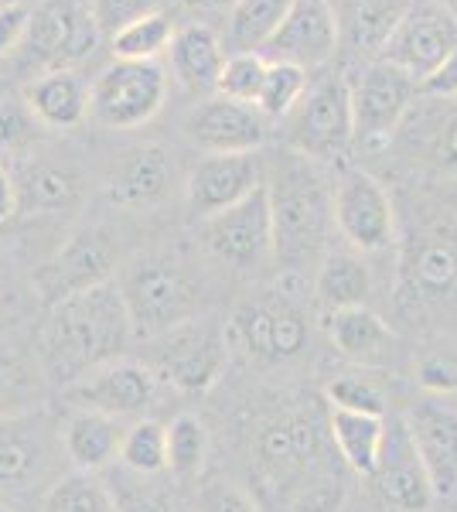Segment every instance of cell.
<instances>
[{"label":"cell","instance_id":"25","mask_svg":"<svg viewBox=\"0 0 457 512\" xmlns=\"http://www.w3.org/2000/svg\"><path fill=\"white\" fill-rule=\"evenodd\" d=\"M48 379L38 366L31 338L0 335V420L41 410L48 396Z\"/></svg>","mask_w":457,"mask_h":512},{"label":"cell","instance_id":"53","mask_svg":"<svg viewBox=\"0 0 457 512\" xmlns=\"http://www.w3.org/2000/svg\"><path fill=\"white\" fill-rule=\"evenodd\" d=\"M0 4H21V0H0Z\"/></svg>","mask_w":457,"mask_h":512},{"label":"cell","instance_id":"46","mask_svg":"<svg viewBox=\"0 0 457 512\" xmlns=\"http://www.w3.org/2000/svg\"><path fill=\"white\" fill-rule=\"evenodd\" d=\"M434 158L440 168L457 171V110L440 123L437 140H434Z\"/></svg>","mask_w":457,"mask_h":512},{"label":"cell","instance_id":"19","mask_svg":"<svg viewBox=\"0 0 457 512\" xmlns=\"http://www.w3.org/2000/svg\"><path fill=\"white\" fill-rule=\"evenodd\" d=\"M62 441L45 410L0 420V489H28L52 472Z\"/></svg>","mask_w":457,"mask_h":512},{"label":"cell","instance_id":"48","mask_svg":"<svg viewBox=\"0 0 457 512\" xmlns=\"http://www.w3.org/2000/svg\"><path fill=\"white\" fill-rule=\"evenodd\" d=\"M18 212V195H14V175L0 164V222H7Z\"/></svg>","mask_w":457,"mask_h":512},{"label":"cell","instance_id":"5","mask_svg":"<svg viewBox=\"0 0 457 512\" xmlns=\"http://www.w3.org/2000/svg\"><path fill=\"white\" fill-rule=\"evenodd\" d=\"M396 308L413 325H447L457 318V233L423 226L400 246Z\"/></svg>","mask_w":457,"mask_h":512},{"label":"cell","instance_id":"31","mask_svg":"<svg viewBox=\"0 0 457 512\" xmlns=\"http://www.w3.org/2000/svg\"><path fill=\"white\" fill-rule=\"evenodd\" d=\"M328 437L348 472L369 478L376 472L382 441H386V417L328 407Z\"/></svg>","mask_w":457,"mask_h":512},{"label":"cell","instance_id":"21","mask_svg":"<svg viewBox=\"0 0 457 512\" xmlns=\"http://www.w3.org/2000/svg\"><path fill=\"white\" fill-rule=\"evenodd\" d=\"M338 48V18L328 0H294L287 18L273 31V38L260 48L267 62H287L297 69L324 65Z\"/></svg>","mask_w":457,"mask_h":512},{"label":"cell","instance_id":"23","mask_svg":"<svg viewBox=\"0 0 457 512\" xmlns=\"http://www.w3.org/2000/svg\"><path fill=\"white\" fill-rule=\"evenodd\" d=\"M178 185V164L161 144H144L127 151L113 164L106 195L113 205L123 209H154L168 202V195Z\"/></svg>","mask_w":457,"mask_h":512},{"label":"cell","instance_id":"28","mask_svg":"<svg viewBox=\"0 0 457 512\" xmlns=\"http://www.w3.org/2000/svg\"><path fill=\"white\" fill-rule=\"evenodd\" d=\"M24 106L38 123L65 130L82 123V117L89 113V89L72 69L41 72L24 86Z\"/></svg>","mask_w":457,"mask_h":512},{"label":"cell","instance_id":"16","mask_svg":"<svg viewBox=\"0 0 457 512\" xmlns=\"http://www.w3.org/2000/svg\"><path fill=\"white\" fill-rule=\"evenodd\" d=\"M157 383L161 379L144 362L113 359L58 393L69 403V410H93V414H106L113 420H127V417L140 420L154 407Z\"/></svg>","mask_w":457,"mask_h":512},{"label":"cell","instance_id":"17","mask_svg":"<svg viewBox=\"0 0 457 512\" xmlns=\"http://www.w3.org/2000/svg\"><path fill=\"white\" fill-rule=\"evenodd\" d=\"M406 434L430 475L437 499L457 495V403L451 396H420L403 417Z\"/></svg>","mask_w":457,"mask_h":512},{"label":"cell","instance_id":"34","mask_svg":"<svg viewBox=\"0 0 457 512\" xmlns=\"http://www.w3.org/2000/svg\"><path fill=\"white\" fill-rule=\"evenodd\" d=\"M209 458V427L195 414H178L168 424V472L178 482H191Z\"/></svg>","mask_w":457,"mask_h":512},{"label":"cell","instance_id":"3","mask_svg":"<svg viewBox=\"0 0 457 512\" xmlns=\"http://www.w3.org/2000/svg\"><path fill=\"white\" fill-rule=\"evenodd\" d=\"M267 198L273 216V263L287 280H301L318 270L321 256L331 250L335 216L331 188L318 161L297 151H284L267 161Z\"/></svg>","mask_w":457,"mask_h":512},{"label":"cell","instance_id":"51","mask_svg":"<svg viewBox=\"0 0 457 512\" xmlns=\"http://www.w3.org/2000/svg\"><path fill=\"white\" fill-rule=\"evenodd\" d=\"M440 4H444V7H457V0H440Z\"/></svg>","mask_w":457,"mask_h":512},{"label":"cell","instance_id":"7","mask_svg":"<svg viewBox=\"0 0 457 512\" xmlns=\"http://www.w3.org/2000/svg\"><path fill=\"white\" fill-rule=\"evenodd\" d=\"M229 349H239L256 366H284L311 345L307 311L287 291H263L236 308L229 321Z\"/></svg>","mask_w":457,"mask_h":512},{"label":"cell","instance_id":"52","mask_svg":"<svg viewBox=\"0 0 457 512\" xmlns=\"http://www.w3.org/2000/svg\"><path fill=\"white\" fill-rule=\"evenodd\" d=\"M0 512H14L11 506H7V502H0Z\"/></svg>","mask_w":457,"mask_h":512},{"label":"cell","instance_id":"33","mask_svg":"<svg viewBox=\"0 0 457 512\" xmlns=\"http://www.w3.org/2000/svg\"><path fill=\"white\" fill-rule=\"evenodd\" d=\"M127 472H134L140 478H151L168 472V427L157 424L151 417H140L123 431L120 454Z\"/></svg>","mask_w":457,"mask_h":512},{"label":"cell","instance_id":"12","mask_svg":"<svg viewBox=\"0 0 457 512\" xmlns=\"http://www.w3.org/2000/svg\"><path fill=\"white\" fill-rule=\"evenodd\" d=\"M352 144L348 79H324L287 113V147L311 161H335Z\"/></svg>","mask_w":457,"mask_h":512},{"label":"cell","instance_id":"29","mask_svg":"<svg viewBox=\"0 0 457 512\" xmlns=\"http://www.w3.org/2000/svg\"><path fill=\"white\" fill-rule=\"evenodd\" d=\"M168 52H171L174 76H178L185 89H191L195 96H209L219 89L226 55H222L219 38L205 24H185V28L174 31Z\"/></svg>","mask_w":457,"mask_h":512},{"label":"cell","instance_id":"8","mask_svg":"<svg viewBox=\"0 0 457 512\" xmlns=\"http://www.w3.org/2000/svg\"><path fill=\"white\" fill-rule=\"evenodd\" d=\"M99 35L103 31L89 11V0H41L21 38L24 65H31L38 76L72 69L93 55Z\"/></svg>","mask_w":457,"mask_h":512},{"label":"cell","instance_id":"30","mask_svg":"<svg viewBox=\"0 0 457 512\" xmlns=\"http://www.w3.org/2000/svg\"><path fill=\"white\" fill-rule=\"evenodd\" d=\"M82 181L69 164L35 161L14 178V195H18V212L28 216H62L79 202Z\"/></svg>","mask_w":457,"mask_h":512},{"label":"cell","instance_id":"38","mask_svg":"<svg viewBox=\"0 0 457 512\" xmlns=\"http://www.w3.org/2000/svg\"><path fill=\"white\" fill-rule=\"evenodd\" d=\"M324 403L331 410H355V414H386V396L369 376L362 373H342L324 386Z\"/></svg>","mask_w":457,"mask_h":512},{"label":"cell","instance_id":"9","mask_svg":"<svg viewBox=\"0 0 457 512\" xmlns=\"http://www.w3.org/2000/svg\"><path fill=\"white\" fill-rule=\"evenodd\" d=\"M205 253L212 260L226 263L239 274H256V270L273 263V216H270V198L267 185H260L243 202L229 205V209L215 212L202 219L198 229Z\"/></svg>","mask_w":457,"mask_h":512},{"label":"cell","instance_id":"36","mask_svg":"<svg viewBox=\"0 0 457 512\" xmlns=\"http://www.w3.org/2000/svg\"><path fill=\"white\" fill-rule=\"evenodd\" d=\"M171 38H174L171 14L154 11V14H147V18H140V21L116 31L113 35V59L154 62L161 52H168Z\"/></svg>","mask_w":457,"mask_h":512},{"label":"cell","instance_id":"11","mask_svg":"<svg viewBox=\"0 0 457 512\" xmlns=\"http://www.w3.org/2000/svg\"><path fill=\"white\" fill-rule=\"evenodd\" d=\"M352 99V144L362 151H379L403 123L417 99V82L386 62H372L348 82Z\"/></svg>","mask_w":457,"mask_h":512},{"label":"cell","instance_id":"44","mask_svg":"<svg viewBox=\"0 0 457 512\" xmlns=\"http://www.w3.org/2000/svg\"><path fill=\"white\" fill-rule=\"evenodd\" d=\"M417 96H437V99H454L457 96V45H454V52L420 82Z\"/></svg>","mask_w":457,"mask_h":512},{"label":"cell","instance_id":"24","mask_svg":"<svg viewBox=\"0 0 457 512\" xmlns=\"http://www.w3.org/2000/svg\"><path fill=\"white\" fill-rule=\"evenodd\" d=\"M328 338L338 349V355L348 362H362V366H389L393 355L400 352V338H396L393 325L382 321L372 308H345L331 311Z\"/></svg>","mask_w":457,"mask_h":512},{"label":"cell","instance_id":"35","mask_svg":"<svg viewBox=\"0 0 457 512\" xmlns=\"http://www.w3.org/2000/svg\"><path fill=\"white\" fill-rule=\"evenodd\" d=\"M290 7L294 0H236L232 4V41L243 52L263 48L280 28V21L287 18Z\"/></svg>","mask_w":457,"mask_h":512},{"label":"cell","instance_id":"54","mask_svg":"<svg viewBox=\"0 0 457 512\" xmlns=\"http://www.w3.org/2000/svg\"><path fill=\"white\" fill-rule=\"evenodd\" d=\"M229 4H236V0H229Z\"/></svg>","mask_w":457,"mask_h":512},{"label":"cell","instance_id":"20","mask_svg":"<svg viewBox=\"0 0 457 512\" xmlns=\"http://www.w3.org/2000/svg\"><path fill=\"white\" fill-rule=\"evenodd\" d=\"M369 478L376 482L382 506L393 512H427L437 502L434 485H430L427 468L406 434L403 417H393L386 424V441H382L376 472Z\"/></svg>","mask_w":457,"mask_h":512},{"label":"cell","instance_id":"39","mask_svg":"<svg viewBox=\"0 0 457 512\" xmlns=\"http://www.w3.org/2000/svg\"><path fill=\"white\" fill-rule=\"evenodd\" d=\"M263 76H267V59L256 52H236L229 55L226 65H222L219 76V89L215 93L236 99V103H249L256 106V96L263 89Z\"/></svg>","mask_w":457,"mask_h":512},{"label":"cell","instance_id":"10","mask_svg":"<svg viewBox=\"0 0 457 512\" xmlns=\"http://www.w3.org/2000/svg\"><path fill=\"white\" fill-rule=\"evenodd\" d=\"M168 96L164 65L113 59L89 89V113L110 130H134L161 110Z\"/></svg>","mask_w":457,"mask_h":512},{"label":"cell","instance_id":"32","mask_svg":"<svg viewBox=\"0 0 457 512\" xmlns=\"http://www.w3.org/2000/svg\"><path fill=\"white\" fill-rule=\"evenodd\" d=\"M41 512H116V495L99 472H76L58 475L48 485Z\"/></svg>","mask_w":457,"mask_h":512},{"label":"cell","instance_id":"37","mask_svg":"<svg viewBox=\"0 0 457 512\" xmlns=\"http://www.w3.org/2000/svg\"><path fill=\"white\" fill-rule=\"evenodd\" d=\"M307 93V72L287 62H267V76H263V89L256 96V110L267 120H280L301 103Z\"/></svg>","mask_w":457,"mask_h":512},{"label":"cell","instance_id":"43","mask_svg":"<svg viewBox=\"0 0 457 512\" xmlns=\"http://www.w3.org/2000/svg\"><path fill=\"white\" fill-rule=\"evenodd\" d=\"M198 512H263L243 485H232L226 478H212L198 492Z\"/></svg>","mask_w":457,"mask_h":512},{"label":"cell","instance_id":"50","mask_svg":"<svg viewBox=\"0 0 457 512\" xmlns=\"http://www.w3.org/2000/svg\"><path fill=\"white\" fill-rule=\"evenodd\" d=\"M185 7H191V11H212V7H222L229 4V0H181Z\"/></svg>","mask_w":457,"mask_h":512},{"label":"cell","instance_id":"22","mask_svg":"<svg viewBox=\"0 0 457 512\" xmlns=\"http://www.w3.org/2000/svg\"><path fill=\"white\" fill-rule=\"evenodd\" d=\"M267 123L270 120L256 106L236 103V99L226 96H212L191 113L185 130L209 154H246L260 151V144L270 134Z\"/></svg>","mask_w":457,"mask_h":512},{"label":"cell","instance_id":"27","mask_svg":"<svg viewBox=\"0 0 457 512\" xmlns=\"http://www.w3.org/2000/svg\"><path fill=\"white\" fill-rule=\"evenodd\" d=\"M123 431L127 427H120V420L106 414L69 410V420L58 431V441H62V454L72 461L76 472H103L120 454Z\"/></svg>","mask_w":457,"mask_h":512},{"label":"cell","instance_id":"15","mask_svg":"<svg viewBox=\"0 0 457 512\" xmlns=\"http://www.w3.org/2000/svg\"><path fill=\"white\" fill-rule=\"evenodd\" d=\"M113 267H116L113 239L106 236L103 229L86 226V229H79V233H72L45 263H41L31 284H35L41 304L52 308V304L65 301V297L113 280Z\"/></svg>","mask_w":457,"mask_h":512},{"label":"cell","instance_id":"41","mask_svg":"<svg viewBox=\"0 0 457 512\" xmlns=\"http://www.w3.org/2000/svg\"><path fill=\"white\" fill-rule=\"evenodd\" d=\"M417 379L427 393L434 396H454L457 393V352L451 349H434L420 355L417 362Z\"/></svg>","mask_w":457,"mask_h":512},{"label":"cell","instance_id":"13","mask_svg":"<svg viewBox=\"0 0 457 512\" xmlns=\"http://www.w3.org/2000/svg\"><path fill=\"white\" fill-rule=\"evenodd\" d=\"M457 45V18L451 7L440 0H420L400 21L389 28L386 41H382V59L403 76L420 82L437 69Z\"/></svg>","mask_w":457,"mask_h":512},{"label":"cell","instance_id":"6","mask_svg":"<svg viewBox=\"0 0 457 512\" xmlns=\"http://www.w3.org/2000/svg\"><path fill=\"white\" fill-rule=\"evenodd\" d=\"M140 362L178 393L202 396L219 383L222 369H226L229 338L212 321L191 318L161 335L144 338V359Z\"/></svg>","mask_w":457,"mask_h":512},{"label":"cell","instance_id":"45","mask_svg":"<svg viewBox=\"0 0 457 512\" xmlns=\"http://www.w3.org/2000/svg\"><path fill=\"white\" fill-rule=\"evenodd\" d=\"M31 11L24 4H0V55L21 45L24 31H28Z\"/></svg>","mask_w":457,"mask_h":512},{"label":"cell","instance_id":"1","mask_svg":"<svg viewBox=\"0 0 457 512\" xmlns=\"http://www.w3.org/2000/svg\"><path fill=\"white\" fill-rule=\"evenodd\" d=\"M249 482L263 512H335L345 465L328 437V403H280L249 431Z\"/></svg>","mask_w":457,"mask_h":512},{"label":"cell","instance_id":"42","mask_svg":"<svg viewBox=\"0 0 457 512\" xmlns=\"http://www.w3.org/2000/svg\"><path fill=\"white\" fill-rule=\"evenodd\" d=\"M35 117L24 106V99H0V151L14 154L35 137Z\"/></svg>","mask_w":457,"mask_h":512},{"label":"cell","instance_id":"4","mask_svg":"<svg viewBox=\"0 0 457 512\" xmlns=\"http://www.w3.org/2000/svg\"><path fill=\"white\" fill-rule=\"evenodd\" d=\"M137 338L161 335L202 311V280L171 253H147L130 260L113 277Z\"/></svg>","mask_w":457,"mask_h":512},{"label":"cell","instance_id":"2","mask_svg":"<svg viewBox=\"0 0 457 512\" xmlns=\"http://www.w3.org/2000/svg\"><path fill=\"white\" fill-rule=\"evenodd\" d=\"M130 342H134V325L123 308L116 280L45 308V318L31 335L41 373L55 390H65L106 362L123 359Z\"/></svg>","mask_w":457,"mask_h":512},{"label":"cell","instance_id":"14","mask_svg":"<svg viewBox=\"0 0 457 512\" xmlns=\"http://www.w3.org/2000/svg\"><path fill=\"white\" fill-rule=\"evenodd\" d=\"M331 216L345 243L359 253H382L396 243V212L389 192L372 175L345 168L331 188Z\"/></svg>","mask_w":457,"mask_h":512},{"label":"cell","instance_id":"40","mask_svg":"<svg viewBox=\"0 0 457 512\" xmlns=\"http://www.w3.org/2000/svg\"><path fill=\"white\" fill-rule=\"evenodd\" d=\"M89 11H93L99 31H106L113 38L127 24L161 11V0H89Z\"/></svg>","mask_w":457,"mask_h":512},{"label":"cell","instance_id":"49","mask_svg":"<svg viewBox=\"0 0 457 512\" xmlns=\"http://www.w3.org/2000/svg\"><path fill=\"white\" fill-rule=\"evenodd\" d=\"M7 304H11V263H7V253L0 246V315L7 311Z\"/></svg>","mask_w":457,"mask_h":512},{"label":"cell","instance_id":"26","mask_svg":"<svg viewBox=\"0 0 457 512\" xmlns=\"http://www.w3.org/2000/svg\"><path fill=\"white\" fill-rule=\"evenodd\" d=\"M372 297V270L359 250H335L321 256L314 270V301L324 315L345 308H369Z\"/></svg>","mask_w":457,"mask_h":512},{"label":"cell","instance_id":"47","mask_svg":"<svg viewBox=\"0 0 457 512\" xmlns=\"http://www.w3.org/2000/svg\"><path fill=\"white\" fill-rule=\"evenodd\" d=\"M116 512H168V502L154 492H134L130 499H116Z\"/></svg>","mask_w":457,"mask_h":512},{"label":"cell","instance_id":"18","mask_svg":"<svg viewBox=\"0 0 457 512\" xmlns=\"http://www.w3.org/2000/svg\"><path fill=\"white\" fill-rule=\"evenodd\" d=\"M263 181H267V161L256 151L209 154L185 181V205L195 219H209L253 195Z\"/></svg>","mask_w":457,"mask_h":512}]
</instances>
